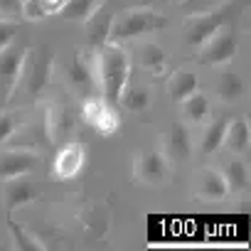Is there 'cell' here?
<instances>
[{"label": "cell", "mask_w": 251, "mask_h": 251, "mask_svg": "<svg viewBox=\"0 0 251 251\" xmlns=\"http://www.w3.org/2000/svg\"><path fill=\"white\" fill-rule=\"evenodd\" d=\"M99 50L101 52L96 57V79L101 86V96L106 103L118 106L121 94L128 86V79H131V59L113 42H106Z\"/></svg>", "instance_id": "cell-1"}, {"label": "cell", "mask_w": 251, "mask_h": 251, "mask_svg": "<svg viewBox=\"0 0 251 251\" xmlns=\"http://www.w3.org/2000/svg\"><path fill=\"white\" fill-rule=\"evenodd\" d=\"M168 27V20L148 8H141V10H123L113 18L111 23V32H108V42L113 45H121V42H131V40H138L143 35H151V32H158V30H165Z\"/></svg>", "instance_id": "cell-2"}, {"label": "cell", "mask_w": 251, "mask_h": 251, "mask_svg": "<svg viewBox=\"0 0 251 251\" xmlns=\"http://www.w3.org/2000/svg\"><path fill=\"white\" fill-rule=\"evenodd\" d=\"M52 64H54V54H52V50L47 45H40L35 50H27L25 62H23L18 89L27 99H37L50 86V81H52Z\"/></svg>", "instance_id": "cell-3"}, {"label": "cell", "mask_w": 251, "mask_h": 251, "mask_svg": "<svg viewBox=\"0 0 251 251\" xmlns=\"http://www.w3.org/2000/svg\"><path fill=\"white\" fill-rule=\"evenodd\" d=\"M231 13H234V5L214 8V10H207V13H192L187 25H185V42L190 47H202L217 30L229 25Z\"/></svg>", "instance_id": "cell-4"}, {"label": "cell", "mask_w": 251, "mask_h": 251, "mask_svg": "<svg viewBox=\"0 0 251 251\" xmlns=\"http://www.w3.org/2000/svg\"><path fill=\"white\" fill-rule=\"evenodd\" d=\"M27 47L10 42L5 50H0V103H8L18 89L23 62H25Z\"/></svg>", "instance_id": "cell-5"}, {"label": "cell", "mask_w": 251, "mask_h": 251, "mask_svg": "<svg viewBox=\"0 0 251 251\" xmlns=\"http://www.w3.org/2000/svg\"><path fill=\"white\" fill-rule=\"evenodd\" d=\"M239 52V35L224 25L222 30H217L202 47H200V62L202 64H212V67H219V64H226L236 57Z\"/></svg>", "instance_id": "cell-6"}, {"label": "cell", "mask_w": 251, "mask_h": 251, "mask_svg": "<svg viewBox=\"0 0 251 251\" xmlns=\"http://www.w3.org/2000/svg\"><path fill=\"white\" fill-rule=\"evenodd\" d=\"M86 163V148L79 141H64L59 143V151L52 160V177L54 180H72L81 173Z\"/></svg>", "instance_id": "cell-7"}, {"label": "cell", "mask_w": 251, "mask_h": 251, "mask_svg": "<svg viewBox=\"0 0 251 251\" xmlns=\"http://www.w3.org/2000/svg\"><path fill=\"white\" fill-rule=\"evenodd\" d=\"M168 163H185L192 155V136L187 123H173L163 133V151Z\"/></svg>", "instance_id": "cell-8"}, {"label": "cell", "mask_w": 251, "mask_h": 251, "mask_svg": "<svg viewBox=\"0 0 251 251\" xmlns=\"http://www.w3.org/2000/svg\"><path fill=\"white\" fill-rule=\"evenodd\" d=\"M40 155L37 151L30 148H10L5 153H0V180H10V177H20L27 175L37 168Z\"/></svg>", "instance_id": "cell-9"}, {"label": "cell", "mask_w": 251, "mask_h": 251, "mask_svg": "<svg viewBox=\"0 0 251 251\" xmlns=\"http://www.w3.org/2000/svg\"><path fill=\"white\" fill-rule=\"evenodd\" d=\"M111 23H113V3H111V0H103V3H99L91 10V15L84 20L86 40H89L91 47H103L108 42Z\"/></svg>", "instance_id": "cell-10"}, {"label": "cell", "mask_w": 251, "mask_h": 251, "mask_svg": "<svg viewBox=\"0 0 251 251\" xmlns=\"http://www.w3.org/2000/svg\"><path fill=\"white\" fill-rule=\"evenodd\" d=\"M45 131H47V138L52 143H64L69 138V133L74 131V113L69 106L64 103H52L47 111H45Z\"/></svg>", "instance_id": "cell-11"}, {"label": "cell", "mask_w": 251, "mask_h": 251, "mask_svg": "<svg viewBox=\"0 0 251 251\" xmlns=\"http://www.w3.org/2000/svg\"><path fill=\"white\" fill-rule=\"evenodd\" d=\"M35 200H37V185H35L27 175L5 180L3 202H5V212H8V214H13L18 207L30 204V202H35Z\"/></svg>", "instance_id": "cell-12"}, {"label": "cell", "mask_w": 251, "mask_h": 251, "mask_svg": "<svg viewBox=\"0 0 251 251\" xmlns=\"http://www.w3.org/2000/svg\"><path fill=\"white\" fill-rule=\"evenodd\" d=\"M168 170H170V163L165 160L163 153H153V151H146L138 155L136 160V175L141 182H148V185H158L168 177Z\"/></svg>", "instance_id": "cell-13"}, {"label": "cell", "mask_w": 251, "mask_h": 251, "mask_svg": "<svg viewBox=\"0 0 251 251\" xmlns=\"http://www.w3.org/2000/svg\"><path fill=\"white\" fill-rule=\"evenodd\" d=\"M195 192H197V197H202L207 202H222L229 195V187H226L222 170H212V168L200 170L197 180H195Z\"/></svg>", "instance_id": "cell-14"}, {"label": "cell", "mask_w": 251, "mask_h": 251, "mask_svg": "<svg viewBox=\"0 0 251 251\" xmlns=\"http://www.w3.org/2000/svg\"><path fill=\"white\" fill-rule=\"evenodd\" d=\"M251 146V128H249V121L246 118H229L226 123V131H224V141L222 148L231 151V153H246Z\"/></svg>", "instance_id": "cell-15"}, {"label": "cell", "mask_w": 251, "mask_h": 251, "mask_svg": "<svg viewBox=\"0 0 251 251\" xmlns=\"http://www.w3.org/2000/svg\"><path fill=\"white\" fill-rule=\"evenodd\" d=\"M180 113H182V118H185L187 126H197L209 113V99L204 94H197L195 91V94H190L187 99L180 101Z\"/></svg>", "instance_id": "cell-16"}, {"label": "cell", "mask_w": 251, "mask_h": 251, "mask_svg": "<svg viewBox=\"0 0 251 251\" xmlns=\"http://www.w3.org/2000/svg\"><path fill=\"white\" fill-rule=\"evenodd\" d=\"M217 96L224 103H236L244 96V81L234 69H224L217 79Z\"/></svg>", "instance_id": "cell-17"}, {"label": "cell", "mask_w": 251, "mask_h": 251, "mask_svg": "<svg viewBox=\"0 0 251 251\" xmlns=\"http://www.w3.org/2000/svg\"><path fill=\"white\" fill-rule=\"evenodd\" d=\"M64 5H67V0H23V18L40 23L54 13H62Z\"/></svg>", "instance_id": "cell-18"}, {"label": "cell", "mask_w": 251, "mask_h": 251, "mask_svg": "<svg viewBox=\"0 0 251 251\" xmlns=\"http://www.w3.org/2000/svg\"><path fill=\"white\" fill-rule=\"evenodd\" d=\"M197 86H200L197 74H192V72H187V69L175 72V74L170 76V81H168L170 99H173V101H177V103H180L182 99H187L190 94H195V91H197Z\"/></svg>", "instance_id": "cell-19"}, {"label": "cell", "mask_w": 251, "mask_h": 251, "mask_svg": "<svg viewBox=\"0 0 251 251\" xmlns=\"http://www.w3.org/2000/svg\"><path fill=\"white\" fill-rule=\"evenodd\" d=\"M226 123H229V118H226V116H219V118H214V121L207 126V128H204L202 141H200V151H202V153L209 155V153H217V151L222 148Z\"/></svg>", "instance_id": "cell-20"}, {"label": "cell", "mask_w": 251, "mask_h": 251, "mask_svg": "<svg viewBox=\"0 0 251 251\" xmlns=\"http://www.w3.org/2000/svg\"><path fill=\"white\" fill-rule=\"evenodd\" d=\"M151 99H153V94L148 86H126L118 103L126 111H146L151 106Z\"/></svg>", "instance_id": "cell-21"}, {"label": "cell", "mask_w": 251, "mask_h": 251, "mask_svg": "<svg viewBox=\"0 0 251 251\" xmlns=\"http://www.w3.org/2000/svg\"><path fill=\"white\" fill-rule=\"evenodd\" d=\"M229 192H244L249 187V165L244 160H231L229 165H224L222 170Z\"/></svg>", "instance_id": "cell-22"}, {"label": "cell", "mask_w": 251, "mask_h": 251, "mask_svg": "<svg viewBox=\"0 0 251 251\" xmlns=\"http://www.w3.org/2000/svg\"><path fill=\"white\" fill-rule=\"evenodd\" d=\"M67 79H69L74 86L86 89V86H91V81H94V69L89 67V62H86V59L74 57V59L67 64Z\"/></svg>", "instance_id": "cell-23"}, {"label": "cell", "mask_w": 251, "mask_h": 251, "mask_svg": "<svg viewBox=\"0 0 251 251\" xmlns=\"http://www.w3.org/2000/svg\"><path fill=\"white\" fill-rule=\"evenodd\" d=\"M10 236H13V246L18 251H45L47 249L35 234H30L25 226H20L15 222H10Z\"/></svg>", "instance_id": "cell-24"}, {"label": "cell", "mask_w": 251, "mask_h": 251, "mask_svg": "<svg viewBox=\"0 0 251 251\" xmlns=\"http://www.w3.org/2000/svg\"><path fill=\"white\" fill-rule=\"evenodd\" d=\"M94 128H96L101 136H113V133L121 128V116H118L116 106L108 103V106L101 111V116H99L96 123H94Z\"/></svg>", "instance_id": "cell-25"}, {"label": "cell", "mask_w": 251, "mask_h": 251, "mask_svg": "<svg viewBox=\"0 0 251 251\" xmlns=\"http://www.w3.org/2000/svg\"><path fill=\"white\" fill-rule=\"evenodd\" d=\"M141 64H143L148 72H160V69L165 67V52H163V47H158V45H153V42L143 45V47H141Z\"/></svg>", "instance_id": "cell-26"}, {"label": "cell", "mask_w": 251, "mask_h": 251, "mask_svg": "<svg viewBox=\"0 0 251 251\" xmlns=\"http://www.w3.org/2000/svg\"><path fill=\"white\" fill-rule=\"evenodd\" d=\"M96 8V0H67V5L62 8V18L67 20H86L91 10Z\"/></svg>", "instance_id": "cell-27"}, {"label": "cell", "mask_w": 251, "mask_h": 251, "mask_svg": "<svg viewBox=\"0 0 251 251\" xmlns=\"http://www.w3.org/2000/svg\"><path fill=\"white\" fill-rule=\"evenodd\" d=\"M106 106H108V103L103 101V96H86V99L81 101V118H84L89 126H94L96 118L101 116V111H103Z\"/></svg>", "instance_id": "cell-28"}, {"label": "cell", "mask_w": 251, "mask_h": 251, "mask_svg": "<svg viewBox=\"0 0 251 251\" xmlns=\"http://www.w3.org/2000/svg\"><path fill=\"white\" fill-rule=\"evenodd\" d=\"M219 3L222 0H180V8L187 13H207V10L219 8Z\"/></svg>", "instance_id": "cell-29"}, {"label": "cell", "mask_w": 251, "mask_h": 251, "mask_svg": "<svg viewBox=\"0 0 251 251\" xmlns=\"http://www.w3.org/2000/svg\"><path fill=\"white\" fill-rule=\"evenodd\" d=\"M18 35V23L8 20V18H0V50H5Z\"/></svg>", "instance_id": "cell-30"}, {"label": "cell", "mask_w": 251, "mask_h": 251, "mask_svg": "<svg viewBox=\"0 0 251 251\" xmlns=\"http://www.w3.org/2000/svg\"><path fill=\"white\" fill-rule=\"evenodd\" d=\"M15 131H18V121L13 116H8V113L0 116V146L8 143L15 136Z\"/></svg>", "instance_id": "cell-31"}, {"label": "cell", "mask_w": 251, "mask_h": 251, "mask_svg": "<svg viewBox=\"0 0 251 251\" xmlns=\"http://www.w3.org/2000/svg\"><path fill=\"white\" fill-rule=\"evenodd\" d=\"M23 15V0H0V18L15 20Z\"/></svg>", "instance_id": "cell-32"}, {"label": "cell", "mask_w": 251, "mask_h": 251, "mask_svg": "<svg viewBox=\"0 0 251 251\" xmlns=\"http://www.w3.org/2000/svg\"><path fill=\"white\" fill-rule=\"evenodd\" d=\"M155 3H170V0H141V5H155Z\"/></svg>", "instance_id": "cell-33"}]
</instances>
